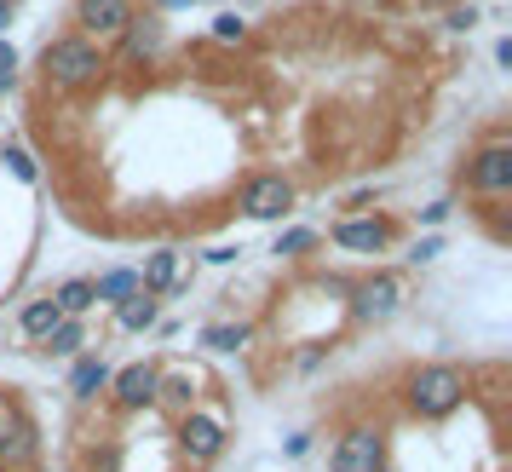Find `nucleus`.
<instances>
[{
	"mask_svg": "<svg viewBox=\"0 0 512 472\" xmlns=\"http://www.w3.org/2000/svg\"><path fill=\"white\" fill-rule=\"evenodd\" d=\"M41 70H47V87L81 93V87H98V75L110 70V58H104V47L87 41V35H58V41H47V52H41Z\"/></svg>",
	"mask_w": 512,
	"mask_h": 472,
	"instance_id": "1",
	"label": "nucleus"
},
{
	"mask_svg": "<svg viewBox=\"0 0 512 472\" xmlns=\"http://www.w3.org/2000/svg\"><path fill=\"white\" fill-rule=\"evenodd\" d=\"M403 403L420 421H443V415H455L466 403V375L455 363H420L415 375L403 380Z\"/></svg>",
	"mask_w": 512,
	"mask_h": 472,
	"instance_id": "2",
	"label": "nucleus"
},
{
	"mask_svg": "<svg viewBox=\"0 0 512 472\" xmlns=\"http://www.w3.org/2000/svg\"><path fill=\"white\" fill-rule=\"evenodd\" d=\"M466 190H478V196H507L512 190V144L501 133L466 156Z\"/></svg>",
	"mask_w": 512,
	"mask_h": 472,
	"instance_id": "3",
	"label": "nucleus"
},
{
	"mask_svg": "<svg viewBox=\"0 0 512 472\" xmlns=\"http://www.w3.org/2000/svg\"><path fill=\"white\" fill-rule=\"evenodd\" d=\"M179 455L190 467H208L225 455V421L219 415H202V409H185L179 415Z\"/></svg>",
	"mask_w": 512,
	"mask_h": 472,
	"instance_id": "4",
	"label": "nucleus"
},
{
	"mask_svg": "<svg viewBox=\"0 0 512 472\" xmlns=\"http://www.w3.org/2000/svg\"><path fill=\"white\" fill-rule=\"evenodd\" d=\"M380 467H386V432L380 426H351L334 444V461H328V472H380Z\"/></svg>",
	"mask_w": 512,
	"mask_h": 472,
	"instance_id": "5",
	"label": "nucleus"
},
{
	"mask_svg": "<svg viewBox=\"0 0 512 472\" xmlns=\"http://www.w3.org/2000/svg\"><path fill=\"white\" fill-rule=\"evenodd\" d=\"M236 202H242L248 219H288V213H294V185H288L282 173H254Z\"/></svg>",
	"mask_w": 512,
	"mask_h": 472,
	"instance_id": "6",
	"label": "nucleus"
},
{
	"mask_svg": "<svg viewBox=\"0 0 512 472\" xmlns=\"http://www.w3.org/2000/svg\"><path fill=\"white\" fill-rule=\"evenodd\" d=\"M139 18V6L133 0H75V35H87V41H110L121 29Z\"/></svg>",
	"mask_w": 512,
	"mask_h": 472,
	"instance_id": "7",
	"label": "nucleus"
},
{
	"mask_svg": "<svg viewBox=\"0 0 512 472\" xmlns=\"http://www.w3.org/2000/svg\"><path fill=\"white\" fill-rule=\"evenodd\" d=\"M397 300H403V283H397L392 271H374V277H363V283L351 288V317L357 323H386L397 311Z\"/></svg>",
	"mask_w": 512,
	"mask_h": 472,
	"instance_id": "8",
	"label": "nucleus"
},
{
	"mask_svg": "<svg viewBox=\"0 0 512 472\" xmlns=\"http://www.w3.org/2000/svg\"><path fill=\"white\" fill-rule=\"evenodd\" d=\"M35 455H41V426L12 409V421H6V432H0V472H29Z\"/></svg>",
	"mask_w": 512,
	"mask_h": 472,
	"instance_id": "9",
	"label": "nucleus"
},
{
	"mask_svg": "<svg viewBox=\"0 0 512 472\" xmlns=\"http://www.w3.org/2000/svg\"><path fill=\"white\" fill-rule=\"evenodd\" d=\"M334 242H340L346 254H380V248L392 242V219H380V213H351V219H334Z\"/></svg>",
	"mask_w": 512,
	"mask_h": 472,
	"instance_id": "10",
	"label": "nucleus"
},
{
	"mask_svg": "<svg viewBox=\"0 0 512 472\" xmlns=\"http://www.w3.org/2000/svg\"><path fill=\"white\" fill-rule=\"evenodd\" d=\"M156 386H162V369L156 363H127L121 375H110V398H116V409H150L156 403Z\"/></svg>",
	"mask_w": 512,
	"mask_h": 472,
	"instance_id": "11",
	"label": "nucleus"
},
{
	"mask_svg": "<svg viewBox=\"0 0 512 472\" xmlns=\"http://www.w3.org/2000/svg\"><path fill=\"white\" fill-rule=\"evenodd\" d=\"M110 363H104V352H87V357H75V369H70V392L75 403H93L98 392H110Z\"/></svg>",
	"mask_w": 512,
	"mask_h": 472,
	"instance_id": "12",
	"label": "nucleus"
},
{
	"mask_svg": "<svg viewBox=\"0 0 512 472\" xmlns=\"http://www.w3.org/2000/svg\"><path fill=\"white\" fill-rule=\"evenodd\" d=\"M173 283H179V254L173 248H156L139 271V288L144 294H173Z\"/></svg>",
	"mask_w": 512,
	"mask_h": 472,
	"instance_id": "13",
	"label": "nucleus"
},
{
	"mask_svg": "<svg viewBox=\"0 0 512 472\" xmlns=\"http://www.w3.org/2000/svg\"><path fill=\"white\" fill-rule=\"evenodd\" d=\"M156 317H162V300L156 294H133V300H121L116 306V329H127V334H144V329H156Z\"/></svg>",
	"mask_w": 512,
	"mask_h": 472,
	"instance_id": "14",
	"label": "nucleus"
},
{
	"mask_svg": "<svg viewBox=\"0 0 512 472\" xmlns=\"http://www.w3.org/2000/svg\"><path fill=\"white\" fill-rule=\"evenodd\" d=\"M52 306L64 311V317H87V311L98 306V300H93V277H70V283H58Z\"/></svg>",
	"mask_w": 512,
	"mask_h": 472,
	"instance_id": "15",
	"label": "nucleus"
},
{
	"mask_svg": "<svg viewBox=\"0 0 512 472\" xmlns=\"http://www.w3.org/2000/svg\"><path fill=\"white\" fill-rule=\"evenodd\" d=\"M81 346H87V323H81V317H64V323L41 340V352H52V357H81Z\"/></svg>",
	"mask_w": 512,
	"mask_h": 472,
	"instance_id": "16",
	"label": "nucleus"
},
{
	"mask_svg": "<svg viewBox=\"0 0 512 472\" xmlns=\"http://www.w3.org/2000/svg\"><path fill=\"white\" fill-rule=\"evenodd\" d=\"M58 323H64V311L52 306V300H29V306L18 311V329H24L29 340H47V334L58 329Z\"/></svg>",
	"mask_w": 512,
	"mask_h": 472,
	"instance_id": "17",
	"label": "nucleus"
},
{
	"mask_svg": "<svg viewBox=\"0 0 512 472\" xmlns=\"http://www.w3.org/2000/svg\"><path fill=\"white\" fill-rule=\"evenodd\" d=\"M133 294H139V271H127V265H121V271H104L93 283V300H104V306H121V300H133Z\"/></svg>",
	"mask_w": 512,
	"mask_h": 472,
	"instance_id": "18",
	"label": "nucleus"
},
{
	"mask_svg": "<svg viewBox=\"0 0 512 472\" xmlns=\"http://www.w3.org/2000/svg\"><path fill=\"white\" fill-rule=\"evenodd\" d=\"M121 35H127V58H150L162 47V18H133Z\"/></svg>",
	"mask_w": 512,
	"mask_h": 472,
	"instance_id": "19",
	"label": "nucleus"
},
{
	"mask_svg": "<svg viewBox=\"0 0 512 472\" xmlns=\"http://www.w3.org/2000/svg\"><path fill=\"white\" fill-rule=\"evenodd\" d=\"M248 340H254L248 323H213V329L202 334V346H208V352H242Z\"/></svg>",
	"mask_w": 512,
	"mask_h": 472,
	"instance_id": "20",
	"label": "nucleus"
},
{
	"mask_svg": "<svg viewBox=\"0 0 512 472\" xmlns=\"http://www.w3.org/2000/svg\"><path fill=\"white\" fill-rule=\"evenodd\" d=\"M208 35L219 41V47H242V41H248V18H236V12H219Z\"/></svg>",
	"mask_w": 512,
	"mask_h": 472,
	"instance_id": "21",
	"label": "nucleus"
},
{
	"mask_svg": "<svg viewBox=\"0 0 512 472\" xmlns=\"http://www.w3.org/2000/svg\"><path fill=\"white\" fill-rule=\"evenodd\" d=\"M317 248V231H282L277 236V254L282 260H300V254H311Z\"/></svg>",
	"mask_w": 512,
	"mask_h": 472,
	"instance_id": "22",
	"label": "nucleus"
},
{
	"mask_svg": "<svg viewBox=\"0 0 512 472\" xmlns=\"http://www.w3.org/2000/svg\"><path fill=\"white\" fill-rule=\"evenodd\" d=\"M443 24L455 29V35H466V29H478V6H455V12H449Z\"/></svg>",
	"mask_w": 512,
	"mask_h": 472,
	"instance_id": "23",
	"label": "nucleus"
},
{
	"mask_svg": "<svg viewBox=\"0 0 512 472\" xmlns=\"http://www.w3.org/2000/svg\"><path fill=\"white\" fill-rule=\"evenodd\" d=\"M6 162H12V173H18L24 185H35V162H29L24 150H6Z\"/></svg>",
	"mask_w": 512,
	"mask_h": 472,
	"instance_id": "24",
	"label": "nucleus"
},
{
	"mask_svg": "<svg viewBox=\"0 0 512 472\" xmlns=\"http://www.w3.org/2000/svg\"><path fill=\"white\" fill-rule=\"evenodd\" d=\"M438 254H443V242H438V236H426V242H415V254H409V260H415V265H432Z\"/></svg>",
	"mask_w": 512,
	"mask_h": 472,
	"instance_id": "25",
	"label": "nucleus"
},
{
	"mask_svg": "<svg viewBox=\"0 0 512 472\" xmlns=\"http://www.w3.org/2000/svg\"><path fill=\"white\" fill-rule=\"evenodd\" d=\"M12 70H18V52H12L6 41H0V93L12 87Z\"/></svg>",
	"mask_w": 512,
	"mask_h": 472,
	"instance_id": "26",
	"label": "nucleus"
},
{
	"mask_svg": "<svg viewBox=\"0 0 512 472\" xmlns=\"http://www.w3.org/2000/svg\"><path fill=\"white\" fill-rule=\"evenodd\" d=\"M420 219H426V225H443V219H449V202H432V208H420Z\"/></svg>",
	"mask_w": 512,
	"mask_h": 472,
	"instance_id": "27",
	"label": "nucleus"
},
{
	"mask_svg": "<svg viewBox=\"0 0 512 472\" xmlns=\"http://www.w3.org/2000/svg\"><path fill=\"white\" fill-rule=\"evenodd\" d=\"M495 64H501V70H512V41H507V35L495 41Z\"/></svg>",
	"mask_w": 512,
	"mask_h": 472,
	"instance_id": "28",
	"label": "nucleus"
},
{
	"mask_svg": "<svg viewBox=\"0 0 512 472\" xmlns=\"http://www.w3.org/2000/svg\"><path fill=\"white\" fill-rule=\"evenodd\" d=\"M305 449H311V432H294V438H288V455H294V461H300Z\"/></svg>",
	"mask_w": 512,
	"mask_h": 472,
	"instance_id": "29",
	"label": "nucleus"
},
{
	"mask_svg": "<svg viewBox=\"0 0 512 472\" xmlns=\"http://www.w3.org/2000/svg\"><path fill=\"white\" fill-rule=\"evenodd\" d=\"M6 421H12V403L0 398V432H6Z\"/></svg>",
	"mask_w": 512,
	"mask_h": 472,
	"instance_id": "30",
	"label": "nucleus"
},
{
	"mask_svg": "<svg viewBox=\"0 0 512 472\" xmlns=\"http://www.w3.org/2000/svg\"><path fill=\"white\" fill-rule=\"evenodd\" d=\"M6 24H12V6H0V29H6Z\"/></svg>",
	"mask_w": 512,
	"mask_h": 472,
	"instance_id": "31",
	"label": "nucleus"
},
{
	"mask_svg": "<svg viewBox=\"0 0 512 472\" xmlns=\"http://www.w3.org/2000/svg\"><path fill=\"white\" fill-rule=\"evenodd\" d=\"M162 6H190V0H162Z\"/></svg>",
	"mask_w": 512,
	"mask_h": 472,
	"instance_id": "32",
	"label": "nucleus"
},
{
	"mask_svg": "<svg viewBox=\"0 0 512 472\" xmlns=\"http://www.w3.org/2000/svg\"><path fill=\"white\" fill-rule=\"evenodd\" d=\"M380 472H392V467H380Z\"/></svg>",
	"mask_w": 512,
	"mask_h": 472,
	"instance_id": "33",
	"label": "nucleus"
}]
</instances>
